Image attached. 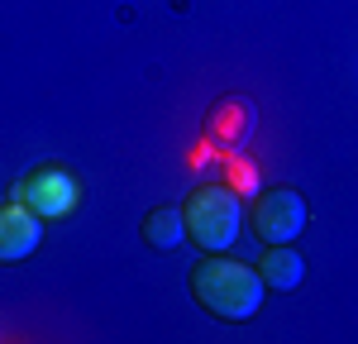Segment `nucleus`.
Listing matches in <instances>:
<instances>
[{
	"mask_svg": "<svg viewBox=\"0 0 358 344\" xmlns=\"http://www.w3.org/2000/svg\"><path fill=\"white\" fill-rule=\"evenodd\" d=\"M187 287H192V301L201 306L206 315H215L224 325H244L258 315L268 287L258 278V268H248L239 258L229 254H206L192 263L187 273Z\"/></svg>",
	"mask_w": 358,
	"mask_h": 344,
	"instance_id": "1",
	"label": "nucleus"
},
{
	"mask_svg": "<svg viewBox=\"0 0 358 344\" xmlns=\"http://www.w3.org/2000/svg\"><path fill=\"white\" fill-rule=\"evenodd\" d=\"M258 278L268 292H296L306 282V254L296 244H263L258 254Z\"/></svg>",
	"mask_w": 358,
	"mask_h": 344,
	"instance_id": "7",
	"label": "nucleus"
},
{
	"mask_svg": "<svg viewBox=\"0 0 358 344\" xmlns=\"http://www.w3.org/2000/svg\"><path fill=\"white\" fill-rule=\"evenodd\" d=\"M253 129H258V110L248 96H220L201 120V139L215 153H239L253 139Z\"/></svg>",
	"mask_w": 358,
	"mask_h": 344,
	"instance_id": "5",
	"label": "nucleus"
},
{
	"mask_svg": "<svg viewBox=\"0 0 358 344\" xmlns=\"http://www.w3.org/2000/svg\"><path fill=\"white\" fill-rule=\"evenodd\" d=\"M138 239H143V249H153V254L182 249V239H187V215H182V206H153V210L138 220Z\"/></svg>",
	"mask_w": 358,
	"mask_h": 344,
	"instance_id": "8",
	"label": "nucleus"
},
{
	"mask_svg": "<svg viewBox=\"0 0 358 344\" xmlns=\"http://www.w3.org/2000/svg\"><path fill=\"white\" fill-rule=\"evenodd\" d=\"M43 215H34L20 201H0V263H24L43 244Z\"/></svg>",
	"mask_w": 358,
	"mask_h": 344,
	"instance_id": "6",
	"label": "nucleus"
},
{
	"mask_svg": "<svg viewBox=\"0 0 358 344\" xmlns=\"http://www.w3.org/2000/svg\"><path fill=\"white\" fill-rule=\"evenodd\" d=\"M244 201L234 187L224 182H201L187 192L182 201V215H187V239H192L201 254H229L234 239L244 234Z\"/></svg>",
	"mask_w": 358,
	"mask_h": 344,
	"instance_id": "2",
	"label": "nucleus"
},
{
	"mask_svg": "<svg viewBox=\"0 0 358 344\" xmlns=\"http://www.w3.org/2000/svg\"><path fill=\"white\" fill-rule=\"evenodd\" d=\"M10 201L29 206L43 220H67L82 206V177L67 163H38V168H24L10 182Z\"/></svg>",
	"mask_w": 358,
	"mask_h": 344,
	"instance_id": "3",
	"label": "nucleus"
},
{
	"mask_svg": "<svg viewBox=\"0 0 358 344\" xmlns=\"http://www.w3.org/2000/svg\"><path fill=\"white\" fill-rule=\"evenodd\" d=\"M244 220L258 244H296L306 234V225H310V206H306V196L296 187H268V192L253 196Z\"/></svg>",
	"mask_w": 358,
	"mask_h": 344,
	"instance_id": "4",
	"label": "nucleus"
}]
</instances>
